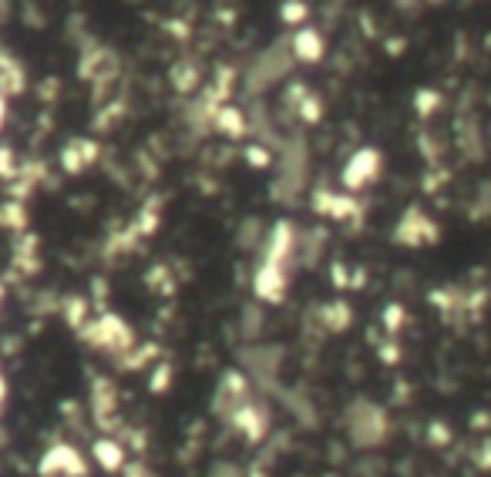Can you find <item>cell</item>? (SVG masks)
<instances>
[{
    "label": "cell",
    "mask_w": 491,
    "mask_h": 477,
    "mask_svg": "<svg viewBox=\"0 0 491 477\" xmlns=\"http://www.w3.org/2000/svg\"><path fill=\"white\" fill-rule=\"evenodd\" d=\"M0 394H4V384H0Z\"/></svg>",
    "instance_id": "obj_6"
},
{
    "label": "cell",
    "mask_w": 491,
    "mask_h": 477,
    "mask_svg": "<svg viewBox=\"0 0 491 477\" xmlns=\"http://www.w3.org/2000/svg\"><path fill=\"white\" fill-rule=\"evenodd\" d=\"M377 168H380V155H377V152H370V148L357 152L344 168V186H350V188L367 186V182L377 175Z\"/></svg>",
    "instance_id": "obj_1"
},
{
    "label": "cell",
    "mask_w": 491,
    "mask_h": 477,
    "mask_svg": "<svg viewBox=\"0 0 491 477\" xmlns=\"http://www.w3.org/2000/svg\"><path fill=\"white\" fill-rule=\"evenodd\" d=\"M219 125H222V132H229V135H240V132H242V114L232 111V108H226V111L219 114Z\"/></svg>",
    "instance_id": "obj_3"
},
{
    "label": "cell",
    "mask_w": 491,
    "mask_h": 477,
    "mask_svg": "<svg viewBox=\"0 0 491 477\" xmlns=\"http://www.w3.org/2000/svg\"><path fill=\"white\" fill-rule=\"evenodd\" d=\"M4 118H7V104H4V94H0V125H4Z\"/></svg>",
    "instance_id": "obj_5"
},
{
    "label": "cell",
    "mask_w": 491,
    "mask_h": 477,
    "mask_svg": "<svg viewBox=\"0 0 491 477\" xmlns=\"http://www.w3.org/2000/svg\"><path fill=\"white\" fill-rule=\"evenodd\" d=\"M306 17V7L300 4V0H286V7H283V21H290V24H300Z\"/></svg>",
    "instance_id": "obj_4"
},
{
    "label": "cell",
    "mask_w": 491,
    "mask_h": 477,
    "mask_svg": "<svg viewBox=\"0 0 491 477\" xmlns=\"http://www.w3.org/2000/svg\"><path fill=\"white\" fill-rule=\"evenodd\" d=\"M290 51H293V58H300V61H320V58H324V37H320V31H314V27H304L300 34H293Z\"/></svg>",
    "instance_id": "obj_2"
}]
</instances>
